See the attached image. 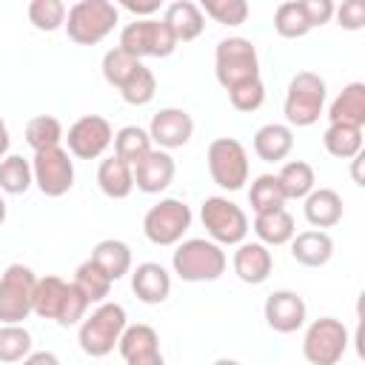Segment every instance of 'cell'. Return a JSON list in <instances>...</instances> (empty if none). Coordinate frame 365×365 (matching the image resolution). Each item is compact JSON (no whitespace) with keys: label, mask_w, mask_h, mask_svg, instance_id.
Masks as SVG:
<instances>
[{"label":"cell","mask_w":365,"mask_h":365,"mask_svg":"<svg viewBox=\"0 0 365 365\" xmlns=\"http://www.w3.org/2000/svg\"><path fill=\"white\" fill-rule=\"evenodd\" d=\"M86 311H88V299L74 288V282H66L57 274L37 277L31 314H37L40 319H54L63 328H71L83 322Z\"/></svg>","instance_id":"cell-1"},{"label":"cell","mask_w":365,"mask_h":365,"mask_svg":"<svg viewBox=\"0 0 365 365\" xmlns=\"http://www.w3.org/2000/svg\"><path fill=\"white\" fill-rule=\"evenodd\" d=\"M125 325H128L125 308L120 302H108L106 299L88 317H83V322L77 328V342H80L86 356L103 359V356H108L117 348Z\"/></svg>","instance_id":"cell-2"},{"label":"cell","mask_w":365,"mask_h":365,"mask_svg":"<svg viewBox=\"0 0 365 365\" xmlns=\"http://www.w3.org/2000/svg\"><path fill=\"white\" fill-rule=\"evenodd\" d=\"M225 265H228V257L222 245L205 237L182 240L171 254V268L182 282H214L225 274Z\"/></svg>","instance_id":"cell-3"},{"label":"cell","mask_w":365,"mask_h":365,"mask_svg":"<svg viewBox=\"0 0 365 365\" xmlns=\"http://www.w3.org/2000/svg\"><path fill=\"white\" fill-rule=\"evenodd\" d=\"M120 23V11L111 0H77L66 11V34L77 46H97L103 43L114 26Z\"/></svg>","instance_id":"cell-4"},{"label":"cell","mask_w":365,"mask_h":365,"mask_svg":"<svg viewBox=\"0 0 365 365\" xmlns=\"http://www.w3.org/2000/svg\"><path fill=\"white\" fill-rule=\"evenodd\" d=\"M214 74L225 91L259 80L257 46L248 37H222L214 48Z\"/></svg>","instance_id":"cell-5"},{"label":"cell","mask_w":365,"mask_h":365,"mask_svg":"<svg viewBox=\"0 0 365 365\" xmlns=\"http://www.w3.org/2000/svg\"><path fill=\"white\" fill-rule=\"evenodd\" d=\"M325 97H328V86L317 71H297L288 83L285 103H282V114L288 125H297V128L314 125L322 117Z\"/></svg>","instance_id":"cell-6"},{"label":"cell","mask_w":365,"mask_h":365,"mask_svg":"<svg viewBox=\"0 0 365 365\" xmlns=\"http://www.w3.org/2000/svg\"><path fill=\"white\" fill-rule=\"evenodd\" d=\"M34 285L37 277L29 265L11 262L0 274V322L3 325H23L34 308Z\"/></svg>","instance_id":"cell-7"},{"label":"cell","mask_w":365,"mask_h":365,"mask_svg":"<svg viewBox=\"0 0 365 365\" xmlns=\"http://www.w3.org/2000/svg\"><path fill=\"white\" fill-rule=\"evenodd\" d=\"M211 180L225 191H240L248 182V151L237 137H217L208 143L205 151Z\"/></svg>","instance_id":"cell-8"},{"label":"cell","mask_w":365,"mask_h":365,"mask_svg":"<svg viewBox=\"0 0 365 365\" xmlns=\"http://www.w3.org/2000/svg\"><path fill=\"white\" fill-rule=\"evenodd\" d=\"M348 328L336 317H319L305 328L302 356L308 365H336L348 351Z\"/></svg>","instance_id":"cell-9"},{"label":"cell","mask_w":365,"mask_h":365,"mask_svg":"<svg viewBox=\"0 0 365 365\" xmlns=\"http://www.w3.org/2000/svg\"><path fill=\"white\" fill-rule=\"evenodd\" d=\"M177 37L171 34L168 23L160 17H145V20H134L120 31V46L125 54H131L134 60L143 63V57H168L177 48Z\"/></svg>","instance_id":"cell-10"},{"label":"cell","mask_w":365,"mask_h":365,"mask_svg":"<svg viewBox=\"0 0 365 365\" xmlns=\"http://www.w3.org/2000/svg\"><path fill=\"white\" fill-rule=\"evenodd\" d=\"M200 220L211 242L217 245H240L248 234L245 211L228 197H205L200 205Z\"/></svg>","instance_id":"cell-11"},{"label":"cell","mask_w":365,"mask_h":365,"mask_svg":"<svg viewBox=\"0 0 365 365\" xmlns=\"http://www.w3.org/2000/svg\"><path fill=\"white\" fill-rule=\"evenodd\" d=\"M191 208L177 197H163L143 217V234L154 245H177L191 228Z\"/></svg>","instance_id":"cell-12"},{"label":"cell","mask_w":365,"mask_h":365,"mask_svg":"<svg viewBox=\"0 0 365 365\" xmlns=\"http://www.w3.org/2000/svg\"><path fill=\"white\" fill-rule=\"evenodd\" d=\"M31 174H34V185L40 188L43 197H63L74 188V160L63 145L34 151Z\"/></svg>","instance_id":"cell-13"},{"label":"cell","mask_w":365,"mask_h":365,"mask_svg":"<svg viewBox=\"0 0 365 365\" xmlns=\"http://www.w3.org/2000/svg\"><path fill=\"white\" fill-rule=\"evenodd\" d=\"M66 140V151L77 160H97L103 157V151L114 143V128L106 117L100 114H86L80 120H74L68 125V134H63Z\"/></svg>","instance_id":"cell-14"},{"label":"cell","mask_w":365,"mask_h":365,"mask_svg":"<svg viewBox=\"0 0 365 365\" xmlns=\"http://www.w3.org/2000/svg\"><path fill=\"white\" fill-rule=\"evenodd\" d=\"M145 131L151 137V145H157L163 151H174V148H182L194 137V120L185 108L165 106L151 117Z\"/></svg>","instance_id":"cell-15"},{"label":"cell","mask_w":365,"mask_h":365,"mask_svg":"<svg viewBox=\"0 0 365 365\" xmlns=\"http://www.w3.org/2000/svg\"><path fill=\"white\" fill-rule=\"evenodd\" d=\"M262 314H265V322H268L271 331H277V334H294V331H299L305 325L308 305H305V299L297 291L279 288V291H271L265 297Z\"/></svg>","instance_id":"cell-16"},{"label":"cell","mask_w":365,"mask_h":365,"mask_svg":"<svg viewBox=\"0 0 365 365\" xmlns=\"http://www.w3.org/2000/svg\"><path fill=\"white\" fill-rule=\"evenodd\" d=\"M117 351L125 365H165L163 351H160V336L145 322L125 325V331L117 342Z\"/></svg>","instance_id":"cell-17"},{"label":"cell","mask_w":365,"mask_h":365,"mask_svg":"<svg viewBox=\"0 0 365 365\" xmlns=\"http://www.w3.org/2000/svg\"><path fill=\"white\" fill-rule=\"evenodd\" d=\"M131 171H134V188H140L143 194H160L174 182L177 163L168 151L151 148L143 160L131 165Z\"/></svg>","instance_id":"cell-18"},{"label":"cell","mask_w":365,"mask_h":365,"mask_svg":"<svg viewBox=\"0 0 365 365\" xmlns=\"http://www.w3.org/2000/svg\"><path fill=\"white\" fill-rule=\"evenodd\" d=\"M274 271V257L262 242H240L234 251V274L245 285H262Z\"/></svg>","instance_id":"cell-19"},{"label":"cell","mask_w":365,"mask_h":365,"mask_svg":"<svg viewBox=\"0 0 365 365\" xmlns=\"http://www.w3.org/2000/svg\"><path fill=\"white\" fill-rule=\"evenodd\" d=\"M131 291L145 305H160L171 294V274L160 262H140L131 271Z\"/></svg>","instance_id":"cell-20"},{"label":"cell","mask_w":365,"mask_h":365,"mask_svg":"<svg viewBox=\"0 0 365 365\" xmlns=\"http://www.w3.org/2000/svg\"><path fill=\"white\" fill-rule=\"evenodd\" d=\"M163 20L168 23V29L177 37V43H191V40H197L205 31V14L191 0H174V3H168Z\"/></svg>","instance_id":"cell-21"},{"label":"cell","mask_w":365,"mask_h":365,"mask_svg":"<svg viewBox=\"0 0 365 365\" xmlns=\"http://www.w3.org/2000/svg\"><path fill=\"white\" fill-rule=\"evenodd\" d=\"M291 257H294V262H299L305 268H322L334 257V240L317 228L299 231L291 240Z\"/></svg>","instance_id":"cell-22"},{"label":"cell","mask_w":365,"mask_h":365,"mask_svg":"<svg viewBox=\"0 0 365 365\" xmlns=\"http://www.w3.org/2000/svg\"><path fill=\"white\" fill-rule=\"evenodd\" d=\"M328 125L365 128V83H348L328 108Z\"/></svg>","instance_id":"cell-23"},{"label":"cell","mask_w":365,"mask_h":365,"mask_svg":"<svg viewBox=\"0 0 365 365\" xmlns=\"http://www.w3.org/2000/svg\"><path fill=\"white\" fill-rule=\"evenodd\" d=\"M302 214L308 220L311 228L322 231V228H334L342 220V197L334 188H314L305 200H302Z\"/></svg>","instance_id":"cell-24"},{"label":"cell","mask_w":365,"mask_h":365,"mask_svg":"<svg viewBox=\"0 0 365 365\" xmlns=\"http://www.w3.org/2000/svg\"><path fill=\"white\" fill-rule=\"evenodd\" d=\"M294 148V131L285 123H265L254 134V154L265 163H279Z\"/></svg>","instance_id":"cell-25"},{"label":"cell","mask_w":365,"mask_h":365,"mask_svg":"<svg viewBox=\"0 0 365 365\" xmlns=\"http://www.w3.org/2000/svg\"><path fill=\"white\" fill-rule=\"evenodd\" d=\"M111 282L123 279L125 274H131V248L128 242L123 240H100L94 248H91V257H88Z\"/></svg>","instance_id":"cell-26"},{"label":"cell","mask_w":365,"mask_h":365,"mask_svg":"<svg viewBox=\"0 0 365 365\" xmlns=\"http://www.w3.org/2000/svg\"><path fill=\"white\" fill-rule=\"evenodd\" d=\"M97 185L108 200H125L134 191V171L120 157H106L97 165Z\"/></svg>","instance_id":"cell-27"},{"label":"cell","mask_w":365,"mask_h":365,"mask_svg":"<svg viewBox=\"0 0 365 365\" xmlns=\"http://www.w3.org/2000/svg\"><path fill=\"white\" fill-rule=\"evenodd\" d=\"M254 234L259 237L257 242H262V245H285L294 240L297 225H294V217L285 208H279V211L257 214L254 217Z\"/></svg>","instance_id":"cell-28"},{"label":"cell","mask_w":365,"mask_h":365,"mask_svg":"<svg viewBox=\"0 0 365 365\" xmlns=\"http://www.w3.org/2000/svg\"><path fill=\"white\" fill-rule=\"evenodd\" d=\"M277 180H279V185H282L285 200H305V197L317 188L314 168H311V163H305V160H288V163L279 168Z\"/></svg>","instance_id":"cell-29"},{"label":"cell","mask_w":365,"mask_h":365,"mask_svg":"<svg viewBox=\"0 0 365 365\" xmlns=\"http://www.w3.org/2000/svg\"><path fill=\"white\" fill-rule=\"evenodd\" d=\"M274 29L279 37L285 40H299L305 37L314 26H311V17L305 11V3L302 0H288V3H279L277 11H274Z\"/></svg>","instance_id":"cell-30"},{"label":"cell","mask_w":365,"mask_h":365,"mask_svg":"<svg viewBox=\"0 0 365 365\" xmlns=\"http://www.w3.org/2000/svg\"><path fill=\"white\" fill-rule=\"evenodd\" d=\"M34 185V174H31V160L20 157V154H6L0 160V191L3 194H26Z\"/></svg>","instance_id":"cell-31"},{"label":"cell","mask_w":365,"mask_h":365,"mask_svg":"<svg viewBox=\"0 0 365 365\" xmlns=\"http://www.w3.org/2000/svg\"><path fill=\"white\" fill-rule=\"evenodd\" d=\"M322 145L336 160H354L362 154V128L354 125H328L322 134Z\"/></svg>","instance_id":"cell-32"},{"label":"cell","mask_w":365,"mask_h":365,"mask_svg":"<svg viewBox=\"0 0 365 365\" xmlns=\"http://www.w3.org/2000/svg\"><path fill=\"white\" fill-rule=\"evenodd\" d=\"M248 202H251L254 214H268V211L285 208V194H282L277 174H259L248 188Z\"/></svg>","instance_id":"cell-33"},{"label":"cell","mask_w":365,"mask_h":365,"mask_svg":"<svg viewBox=\"0 0 365 365\" xmlns=\"http://www.w3.org/2000/svg\"><path fill=\"white\" fill-rule=\"evenodd\" d=\"M71 282H74V288L88 299V305H100V302H106V297L111 294V279H108L91 259H86V262L77 265Z\"/></svg>","instance_id":"cell-34"},{"label":"cell","mask_w":365,"mask_h":365,"mask_svg":"<svg viewBox=\"0 0 365 365\" xmlns=\"http://www.w3.org/2000/svg\"><path fill=\"white\" fill-rule=\"evenodd\" d=\"M26 143L31 151H46V148H57L63 143V123L51 114H37L26 123Z\"/></svg>","instance_id":"cell-35"},{"label":"cell","mask_w":365,"mask_h":365,"mask_svg":"<svg viewBox=\"0 0 365 365\" xmlns=\"http://www.w3.org/2000/svg\"><path fill=\"white\" fill-rule=\"evenodd\" d=\"M151 137L145 128L140 125H123L117 134H114V157L125 160L128 165H134L137 160H143L148 151H151Z\"/></svg>","instance_id":"cell-36"},{"label":"cell","mask_w":365,"mask_h":365,"mask_svg":"<svg viewBox=\"0 0 365 365\" xmlns=\"http://www.w3.org/2000/svg\"><path fill=\"white\" fill-rule=\"evenodd\" d=\"M120 91V97L128 103V106H148L151 100H154V94H157V77H154V71L148 68V66H137L134 68V74L117 88Z\"/></svg>","instance_id":"cell-37"},{"label":"cell","mask_w":365,"mask_h":365,"mask_svg":"<svg viewBox=\"0 0 365 365\" xmlns=\"http://www.w3.org/2000/svg\"><path fill=\"white\" fill-rule=\"evenodd\" d=\"M31 354V334L23 325H0V362L14 365Z\"/></svg>","instance_id":"cell-38"},{"label":"cell","mask_w":365,"mask_h":365,"mask_svg":"<svg viewBox=\"0 0 365 365\" xmlns=\"http://www.w3.org/2000/svg\"><path fill=\"white\" fill-rule=\"evenodd\" d=\"M66 3L60 0H31L26 14H29V23L37 29V31H57L66 26Z\"/></svg>","instance_id":"cell-39"},{"label":"cell","mask_w":365,"mask_h":365,"mask_svg":"<svg viewBox=\"0 0 365 365\" xmlns=\"http://www.w3.org/2000/svg\"><path fill=\"white\" fill-rule=\"evenodd\" d=\"M140 66V60H134L131 54H125L123 48H108L106 54H103V63H100V71H103V80L111 86V88H120L131 74H134V68Z\"/></svg>","instance_id":"cell-40"},{"label":"cell","mask_w":365,"mask_h":365,"mask_svg":"<svg viewBox=\"0 0 365 365\" xmlns=\"http://www.w3.org/2000/svg\"><path fill=\"white\" fill-rule=\"evenodd\" d=\"M202 14L222 26H242L248 20V3L245 0H202Z\"/></svg>","instance_id":"cell-41"},{"label":"cell","mask_w":365,"mask_h":365,"mask_svg":"<svg viewBox=\"0 0 365 365\" xmlns=\"http://www.w3.org/2000/svg\"><path fill=\"white\" fill-rule=\"evenodd\" d=\"M228 103H231L237 111H242V114L257 111V108L265 103V86H262V80H251V83H245V86L231 88V91H228Z\"/></svg>","instance_id":"cell-42"},{"label":"cell","mask_w":365,"mask_h":365,"mask_svg":"<svg viewBox=\"0 0 365 365\" xmlns=\"http://www.w3.org/2000/svg\"><path fill=\"white\" fill-rule=\"evenodd\" d=\"M336 26L345 31H359L365 26V3L362 0H345L342 6H334Z\"/></svg>","instance_id":"cell-43"},{"label":"cell","mask_w":365,"mask_h":365,"mask_svg":"<svg viewBox=\"0 0 365 365\" xmlns=\"http://www.w3.org/2000/svg\"><path fill=\"white\" fill-rule=\"evenodd\" d=\"M120 6H123L125 11H131V14H137V20H145V17H151L154 11L163 9L160 0H123Z\"/></svg>","instance_id":"cell-44"},{"label":"cell","mask_w":365,"mask_h":365,"mask_svg":"<svg viewBox=\"0 0 365 365\" xmlns=\"http://www.w3.org/2000/svg\"><path fill=\"white\" fill-rule=\"evenodd\" d=\"M23 365H60V359H57V354H51V351H31V354L23 359Z\"/></svg>","instance_id":"cell-45"},{"label":"cell","mask_w":365,"mask_h":365,"mask_svg":"<svg viewBox=\"0 0 365 365\" xmlns=\"http://www.w3.org/2000/svg\"><path fill=\"white\" fill-rule=\"evenodd\" d=\"M9 145H11V137H9V125H6V120L0 117V160L9 154Z\"/></svg>","instance_id":"cell-46"},{"label":"cell","mask_w":365,"mask_h":365,"mask_svg":"<svg viewBox=\"0 0 365 365\" xmlns=\"http://www.w3.org/2000/svg\"><path fill=\"white\" fill-rule=\"evenodd\" d=\"M211 365H240L237 359H228V356H220V359H214Z\"/></svg>","instance_id":"cell-47"},{"label":"cell","mask_w":365,"mask_h":365,"mask_svg":"<svg viewBox=\"0 0 365 365\" xmlns=\"http://www.w3.org/2000/svg\"><path fill=\"white\" fill-rule=\"evenodd\" d=\"M3 222H6V200L0 197V225H3Z\"/></svg>","instance_id":"cell-48"}]
</instances>
